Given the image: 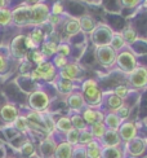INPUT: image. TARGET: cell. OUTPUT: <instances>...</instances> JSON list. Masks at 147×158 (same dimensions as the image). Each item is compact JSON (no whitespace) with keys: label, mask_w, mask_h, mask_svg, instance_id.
<instances>
[{"label":"cell","mask_w":147,"mask_h":158,"mask_svg":"<svg viewBox=\"0 0 147 158\" xmlns=\"http://www.w3.org/2000/svg\"><path fill=\"white\" fill-rule=\"evenodd\" d=\"M83 96L85 100V105H89V108L99 106L103 100L102 92L98 88L97 82L93 79H88L83 83Z\"/></svg>","instance_id":"cell-1"},{"label":"cell","mask_w":147,"mask_h":158,"mask_svg":"<svg viewBox=\"0 0 147 158\" xmlns=\"http://www.w3.org/2000/svg\"><path fill=\"white\" fill-rule=\"evenodd\" d=\"M50 15V8L44 3H38L31 6V19L30 26L39 27L40 25L48 22V17Z\"/></svg>","instance_id":"cell-2"},{"label":"cell","mask_w":147,"mask_h":158,"mask_svg":"<svg viewBox=\"0 0 147 158\" xmlns=\"http://www.w3.org/2000/svg\"><path fill=\"white\" fill-rule=\"evenodd\" d=\"M96 56L98 62L106 68H110L111 65L116 62V52L113 51L110 44L109 45H99L96 49Z\"/></svg>","instance_id":"cell-3"},{"label":"cell","mask_w":147,"mask_h":158,"mask_svg":"<svg viewBox=\"0 0 147 158\" xmlns=\"http://www.w3.org/2000/svg\"><path fill=\"white\" fill-rule=\"evenodd\" d=\"M12 16H13V23L18 26H30L31 6L21 4L16 9L12 10Z\"/></svg>","instance_id":"cell-4"},{"label":"cell","mask_w":147,"mask_h":158,"mask_svg":"<svg viewBox=\"0 0 147 158\" xmlns=\"http://www.w3.org/2000/svg\"><path fill=\"white\" fill-rule=\"evenodd\" d=\"M92 39L94 42L96 47H99V45H109L111 39L113 36L112 31L106 27V26H96V29L92 31Z\"/></svg>","instance_id":"cell-5"},{"label":"cell","mask_w":147,"mask_h":158,"mask_svg":"<svg viewBox=\"0 0 147 158\" xmlns=\"http://www.w3.org/2000/svg\"><path fill=\"white\" fill-rule=\"evenodd\" d=\"M116 62L119 68L123 71H125V73H132L137 68L136 57L130 51H123L121 53H119L116 57Z\"/></svg>","instance_id":"cell-6"},{"label":"cell","mask_w":147,"mask_h":158,"mask_svg":"<svg viewBox=\"0 0 147 158\" xmlns=\"http://www.w3.org/2000/svg\"><path fill=\"white\" fill-rule=\"evenodd\" d=\"M29 101H30V105L32 106V109L40 113V111H43V110H45L46 108H48L49 97H48V95H46L45 92L36 91V92H34V94L30 96Z\"/></svg>","instance_id":"cell-7"},{"label":"cell","mask_w":147,"mask_h":158,"mask_svg":"<svg viewBox=\"0 0 147 158\" xmlns=\"http://www.w3.org/2000/svg\"><path fill=\"white\" fill-rule=\"evenodd\" d=\"M129 83L136 88L147 85V70L145 68H136L132 73H129Z\"/></svg>","instance_id":"cell-8"},{"label":"cell","mask_w":147,"mask_h":158,"mask_svg":"<svg viewBox=\"0 0 147 158\" xmlns=\"http://www.w3.org/2000/svg\"><path fill=\"white\" fill-rule=\"evenodd\" d=\"M117 132H119V136H120V139H121V141L129 143L130 140L134 139V137H137V127H136V124L132 122H124V123H121V126L119 127Z\"/></svg>","instance_id":"cell-9"},{"label":"cell","mask_w":147,"mask_h":158,"mask_svg":"<svg viewBox=\"0 0 147 158\" xmlns=\"http://www.w3.org/2000/svg\"><path fill=\"white\" fill-rule=\"evenodd\" d=\"M102 148H110V147H120L121 144V139L119 136V132L115 130H106V132L101 140Z\"/></svg>","instance_id":"cell-10"},{"label":"cell","mask_w":147,"mask_h":158,"mask_svg":"<svg viewBox=\"0 0 147 158\" xmlns=\"http://www.w3.org/2000/svg\"><path fill=\"white\" fill-rule=\"evenodd\" d=\"M146 149V141L139 139V137H134L129 143H126V150L132 156V158H137L138 156H141Z\"/></svg>","instance_id":"cell-11"},{"label":"cell","mask_w":147,"mask_h":158,"mask_svg":"<svg viewBox=\"0 0 147 158\" xmlns=\"http://www.w3.org/2000/svg\"><path fill=\"white\" fill-rule=\"evenodd\" d=\"M35 70H36V73L39 74L40 79H44V81H52V79L56 77L54 65H53L52 62H48V61L38 65Z\"/></svg>","instance_id":"cell-12"},{"label":"cell","mask_w":147,"mask_h":158,"mask_svg":"<svg viewBox=\"0 0 147 158\" xmlns=\"http://www.w3.org/2000/svg\"><path fill=\"white\" fill-rule=\"evenodd\" d=\"M83 119L85 121L86 124H94L97 122H103L105 119V115L101 113L99 110H96L93 108H86L83 110Z\"/></svg>","instance_id":"cell-13"},{"label":"cell","mask_w":147,"mask_h":158,"mask_svg":"<svg viewBox=\"0 0 147 158\" xmlns=\"http://www.w3.org/2000/svg\"><path fill=\"white\" fill-rule=\"evenodd\" d=\"M79 74H80V68H79L77 64H67L61 71H59L61 78L66 79V81H70V82L77 79Z\"/></svg>","instance_id":"cell-14"},{"label":"cell","mask_w":147,"mask_h":158,"mask_svg":"<svg viewBox=\"0 0 147 158\" xmlns=\"http://www.w3.org/2000/svg\"><path fill=\"white\" fill-rule=\"evenodd\" d=\"M12 52L16 57H19V58L26 56L27 47H26V44H25V35H18L14 40L12 42Z\"/></svg>","instance_id":"cell-15"},{"label":"cell","mask_w":147,"mask_h":158,"mask_svg":"<svg viewBox=\"0 0 147 158\" xmlns=\"http://www.w3.org/2000/svg\"><path fill=\"white\" fill-rule=\"evenodd\" d=\"M67 104L69 106L72 110H81L85 106V100L83 94H79V92H74V94H70L67 97Z\"/></svg>","instance_id":"cell-16"},{"label":"cell","mask_w":147,"mask_h":158,"mask_svg":"<svg viewBox=\"0 0 147 158\" xmlns=\"http://www.w3.org/2000/svg\"><path fill=\"white\" fill-rule=\"evenodd\" d=\"M103 123H105V126L106 128H109V130H115L117 131L119 127L121 126V118H120L116 113H113V111H110V113L107 115H105V119H103Z\"/></svg>","instance_id":"cell-17"},{"label":"cell","mask_w":147,"mask_h":158,"mask_svg":"<svg viewBox=\"0 0 147 158\" xmlns=\"http://www.w3.org/2000/svg\"><path fill=\"white\" fill-rule=\"evenodd\" d=\"M0 114H2V118L5 122H13V121H16V118L18 117V110L14 105L6 104L2 108V110H0Z\"/></svg>","instance_id":"cell-18"},{"label":"cell","mask_w":147,"mask_h":158,"mask_svg":"<svg viewBox=\"0 0 147 158\" xmlns=\"http://www.w3.org/2000/svg\"><path fill=\"white\" fill-rule=\"evenodd\" d=\"M85 148H86V157L88 158H102V145H101V143L93 140Z\"/></svg>","instance_id":"cell-19"},{"label":"cell","mask_w":147,"mask_h":158,"mask_svg":"<svg viewBox=\"0 0 147 158\" xmlns=\"http://www.w3.org/2000/svg\"><path fill=\"white\" fill-rule=\"evenodd\" d=\"M72 145L66 143H61L56 148L54 152V157L56 158H72Z\"/></svg>","instance_id":"cell-20"},{"label":"cell","mask_w":147,"mask_h":158,"mask_svg":"<svg viewBox=\"0 0 147 158\" xmlns=\"http://www.w3.org/2000/svg\"><path fill=\"white\" fill-rule=\"evenodd\" d=\"M106 105H107L111 111H115L120 106H123L124 105V100H121L119 96H116L113 92H111V94L109 95V97L106 98Z\"/></svg>","instance_id":"cell-21"},{"label":"cell","mask_w":147,"mask_h":158,"mask_svg":"<svg viewBox=\"0 0 147 158\" xmlns=\"http://www.w3.org/2000/svg\"><path fill=\"white\" fill-rule=\"evenodd\" d=\"M57 48H58V44L54 43L53 40H45L42 44V53L45 57H50L53 55H57Z\"/></svg>","instance_id":"cell-22"},{"label":"cell","mask_w":147,"mask_h":158,"mask_svg":"<svg viewBox=\"0 0 147 158\" xmlns=\"http://www.w3.org/2000/svg\"><path fill=\"white\" fill-rule=\"evenodd\" d=\"M124 152L120 147L102 148V158H123Z\"/></svg>","instance_id":"cell-23"},{"label":"cell","mask_w":147,"mask_h":158,"mask_svg":"<svg viewBox=\"0 0 147 158\" xmlns=\"http://www.w3.org/2000/svg\"><path fill=\"white\" fill-rule=\"evenodd\" d=\"M80 30H81V27H80V22L76 18H70L69 21L65 23V31L67 32L70 36L77 34Z\"/></svg>","instance_id":"cell-24"},{"label":"cell","mask_w":147,"mask_h":158,"mask_svg":"<svg viewBox=\"0 0 147 158\" xmlns=\"http://www.w3.org/2000/svg\"><path fill=\"white\" fill-rule=\"evenodd\" d=\"M106 130L107 128H106L103 122H97V123H94V124H92L90 126V134L93 135L94 139L101 140L103 137V135H105V132H106Z\"/></svg>","instance_id":"cell-25"},{"label":"cell","mask_w":147,"mask_h":158,"mask_svg":"<svg viewBox=\"0 0 147 158\" xmlns=\"http://www.w3.org/2000/svg\"><path fill=\"white\" fill-rule=\"evenodd\" d=\"M79 22H80V27H81V30L85 31V32H92L97 26L96 22H94V19H93L90 16L81 17L79 19Z\"/></svg>","instance_id":"cell-26"},{"label":"cell","mask_w":147,"mask_h":158,"mask_svg":"<svg viewBox=\"0 0 147 158\" xmlns=\"http://www.w3.org/2000/svg\"><path fill=\"white\" fill-rule=\"evenodd\" d=\"M56 127L59 130V131H62V132H66L67 134L69 131H71L74 127H72V123H71V119L69 117H61L57 121L56 123Z\"/></svg>","instance_id":"cell-27"},{"label":"cell","mask_w":147,"mask_h":158,"mask_svg":"<svg viewBox=\"0 0 147 158\" xmlns=\"http://www.w3.org/2000/svg\"><path fill=\"white\" fill-rule=\"evenodd\" d=\"M31 38V40L34 42L38 47H39V44H43L44 42V39H45V34H44V31L40 29V27H34L31 31V34L29 35Z\"/></svg>","instance_id":"cell-28"},{"label":"cell","mask_w":147,"mask_h":158,"mask_svg":"<svg viewBox=\"0 0 147 158\" xmlns=\"http://www.w3.org/2000/svg\"><path fill=\"white\" fill-rule=\"evenodd\" d=\"M71 123H72V127L75 128V130H77V131H84V130H86V126L88 124L85 123V121L83 119V117L81 115H79V114H74L71 118Z\"/></svg>","instance_id":"cell-29"},{"label":"cell","mask_w":147,"mask_h":158,"mask_svg":"<svg viewBox=\"0 0 147 158\" xmlns=\"http://www.w3.org/2000/svg\"><path fill=\"white\" fill-rule=\"evenodd\" d=\"M13 22L12 10L8 8L0 9V26H8Z\"/></svg>","instance_id":"cell-30"},{"label":"cell","mask_w":147,"mask_h":158,"mask_svg":"<svg viewBox=\"0 0 147 158\" xmlns=\"http://www.w3.org/2000/svg\"><path fill=\"white\" fill-rule=\"evenodd\" d=\"M94 140V137L93 135L90 134V131L88 130H84V131H80V136H79V144H81V145L86 147L89 143H92Z\"/></svg>","instance_id":"cell-31"},{"label":"cell","mask_w":147,"mask_h":158,"mask_svg":"<svg viewBox=\"0 0 147 158\" xmlns=\"http://www.w3.org/2000/svg\"><path fill=\"white\" fill-rule=\"evenodd\" d=\"M124 39L121 36V34H119V35H113L112 39H111V42H110V47L113 49V51H119V49H121L124 47Z\"/></svg>","instance_id":"cell-32"},{"label":"cell","mask_w":147,"mask_h":158,"mask_svg":"<svg viewBox=\"0 0 147 158\" xmlns=\"http://www.w3.org/2000/svg\"><path fill=\"white\" fill-rule=\"evenodd\" d=\"M42 150H43V153L45 154V157L50 158V156L54 154V152H56V145L50 140H45L42 144Z\"/></svg>","instance_id":"cell-33"},{"label":"cell","mask_w":147,"mask_h":158,"mask_svg":"<svg viewBox=\"0 0 147 158\" xmlns=\"http://www.w3.org/2000/svg\"><path fill=\"white\" fill-rule=\"evenodd\" d=\"M43 121H44V127H45V131L48 134H52L53 131L56 130V122L53 121V118L48 114H43Z\"/></svg>","instance_id":"cell-34"},{"label":"cell","mask_w":147,"mask_h":158,"mask_svg":"<svg viewBox=\"0 0 147 158\" xmlns=\"http://www.w3.org/2000/svg\"><path fill=\"white\" fill-rule=\"evenodd\" d=\"M121 36H123V39H124V42H128V43L134 42L136 38H137L136 31L133 30L132 27H125V29L123 30V32H121Z\"/></svg>","instance_id":"cell-35"},{"label":"cell","mask_w":147,"mask_h":158,"mask_svg":"<svg viewBox=\"0 0 147 158\" xmlns=\"http://www.w3.org/2000/svg\"><path fill=\"white\" fill-rule=\"evenodd\" d=\"M58 89L62 92V94H70V92L74 89V85L72 82L70 81H66V79H62L58 82Z\"/></svg>","instance_id":"cell-36"},{"label":"cell","mask_w":147,"mask_h":158,"mask_svg":"<svg viewBox=\"0 0 147 158\" xmlns=\"http://www.w3.org/2000/svg\"><path fill=\"white\" fill-rule=\"evenodd\" d=\"M79 136H80V131L72 128L71 131L67 132V143L71 145H77L79 144Z\"/></svg>","instance_id":"cell-37"},{"label":"cell","mask_w":147,"mask_h":158,"mask_svg":"<svg viewBox=\"0 0 147 158\" xmlns=\"http://www.w3.org/2000/svg\"><path fill=\"white\" fill-rule=\"evenodd\" d=\"M14 124H16V128L19 131H27L29 130V122L26 119V117H17L16 121H14Z\"/></svg>","instance_id":"cell-38"},{"label":"cell","mask_w":147,"mask_h":158,"mask_svg":"<svg viewBox=\"0 0 147 158\" xmlns=\"http://www.w3.org/2000/svg\"><path fill=\"white\" fill-rule=\"evenodd\" d=\"M72 158H88L86 148L84 145H76L75 149H72Z\"/></svg>","instance_id":"cell-39"},{"label":"cell","mask_w":147,"mask_h":158,"mask_svg":"<svg viewBox=\"0 0 147 158\" xmlns=\"http://www.w3.org/2000/svg\"><path fill=\"white\" fill-rule=\"evenodd\" d=\"M67 58H66L65 56H61V55H57L54 57V60H53V65H54V68H58V69H63L66 65H67Z\"/></svg>","instance_id":"cell-40"},{"label":"cell","mask_w":147,"mask_h":158,"mask_svg":"<svg viewBox=\"0 0 147 158\" xmlns=\"http://www.w3.org/2000/svg\"><path fill=\"white\" fill-rule=\"evenodd\" d=\"M70 53H71V48H70V45H69L67 43H61V44H58L57 55H61V56L67 57Z\"/></svg>","instance_id":"cell-41"},{"label":"cell","mask_w":147,"mask_h":158,"mask_svg":"<svg viewBox=\"0 0 147 158\" xmlns=\"http://www.w3.org/2000/svg\"><path fill=\"white\" fill-rule=\"evenodd\" d=\"M128 92H129V89H128V87H125V85H117V87L113 89V94L119 96L121 100H124V98L128 96Z\"/></svg>","instance_id":"cell-42"},{"label":"cell","mask_w":147,"mask_h":158,"mask_svg":"<svg viewBox=\"0 0 147 158\" xmlns=\"http://www.w3.org/2000/svg\"><path fill=\"white\" fill-rule=\"evenodd\" d=\"M45 58H46V57H45L39 49H35L34 52H32V61H34L36 65H40V64L45 62Z\"/></svg>","instance_id":"cell-43"},{"label":"cell","mask_w":147,"mask_h":158,"mask_svg":"<svg viewBox=\"0 0 147 158\" xmlns=\"http://www.w3.org/2000/svg\"><path fill=\"white\" fill-rule=\"evenodd\" d=\"M113 113H116L120 118H121V121H124V119H126L128 118V115H129V109L125 106V105H123V106H120L117 110H115Z\"/></svg>","instance_id":"cell-44"},{"label":"cell","mask_w":147,"mask_h":158,"mask_svg":"<svg viewBox=\"0 0 147 158\" xmlns=\"http://www.w3.org/2000/svg\"><path fill=\"white\" fill-rule=\"evenodd\" d=\"M50 13L52 15H56V16H61L63 13V5L61 3H54L50 8Z\"/></svg>","instance_id":"cell-45"},{"label":"cell","mask_w":147,"mask_h":158,"mask_svg":"<svg viewBox=\"0 0 147 158\" xmlns=\"http://www.w3.org/2000/svg\"><path fill=\"white\" fill-rule=\"evenodd\" d=\"M48 22L52 25V26H57L59 22H61V16H56V15H49L48 17Z\"/></svg>","instance_id":"cell-46"},{"label":"cell","mask_w":147,"mask_h":158,"mask_svg":"<svg viewBox=\"0 0 147 158\" xmlns=\"http://www.w3.org/2000/svg\"><path fill=\"white\" fill-rule=\"evenodd\" d=\"M22 153L26 154V156L32 154V153H34V147H32L30 143H26L23 145V148H22Z\"/></svg>","instance_id":"cell-47"},{"label":"cell","mask_w":147,"mask_h":158,"mask_svg":"<svg viewBox=\"0 0 147 158\" xmlns=\"http://www.w3.org/2000/svg\"><path fill=\"white\" fill-rule=\"evenodd\" d=\"M139 2L141 0H123V4L125 6H136L139 4Z\"/></svg>","instance_id":"cell-48"},{"label":"cell","mask_w":147,"mask_h":158,"mask_svg":"<svg viewBox=\"0 0 147 158\" xmlns=\"http://www.w3.org/2000/svg\"><path fill=\"white\" fill-rule=\"evenodd\" d=\"M5 69H6V60H5V57L0 53V73L4 71Z\"/></svg>","instance_id":"cell-49"},{"label":"cell","mask_w":147,"mask_h":158,"mask_svg":"<svg viewBox=\"0 0 147 158\" xmlns=\"http://www.w3.org/2000/svg\"><path fill=\"white\" fill-rule=\"evenodd\" d=\"M39 3V0H25L23 2V5H29V6H32Z\"/></svg>","instance_id":"cell-50"},{"label":"cell","mask_w":147,"mask_h":158,"mask_svg":"<svg viewBox=\"0 0 147 158\" xmlns=\"http://www.w3.org/2000/svg\"><path fill=\"white\" fill-rule=\"evenodd\" d=\"M8 6V0H0V9H4Z\"/></svg>","instance_id":"cell-51"}]
</instances>
